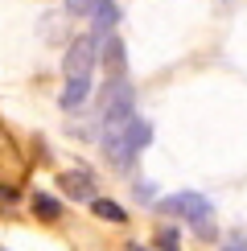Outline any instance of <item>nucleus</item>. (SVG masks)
I'll use <instances>...</instances> for the list:
<instances>
[{
    "instance_id": "f8f14e48",
    "label": "nucleus",
    "mask_w": 247,
    "mask_h": 251,
    "mask_svg": "<svg viewBox=\"0 0 247 251\" xmlns=\"http://www.w3.org/2000/svg\"><path fill=\"white\" fill-rule=\"evenodd\" d=\"M222 251H239V247H222Z\"/></svg>"
},
{
    "instance_id": "20e7f679",
    "label": "nucleus",
    "mask_w": 247,
    "mask_h": 251,
    "mask_svg": "<svg viewBox=\"0 0 247 251\" xmlns=\"http://www.w3.org/2000/svg\"><path fill=\"white\" fill-rule=\"evenodd\" d=\"M132 87L128 78H107L103 87V128H120V124L132 120Z\"/></svg>"
},
{
    "instance_id": "6e6552de",
    "label": "nucleus",
    "mask_w": 247,
    "mask_h": 251,
    "mask_svg": "<svg viewBox=\"0 0 247 251\" xmlns=\"http://www.w3.org/2000/svg\"><path fill=\"white\" fill-rule=\"evenodd\" d=\"M91 210H95L103 223H124V218H128V214H124V206L107 202V198H95V202H91Z\"/></svg>"
},
{
    "instance_id": "f03ea898",
    "label": "nucleus",
    "mask_w": 247,
    "mask_h": 251,
    "mask_svg": "<svg viewBox=\"0 0 247 251\" xmlns=\"http://www.w3.org/2000/svg\"><path fill=\"white\" fill-rule=\"evenodd\" d=\"M95 62H99V41L95 37H74L66 50V62H62V75H66L70 87H91Z\"/></svg>"
},
{
    "instance_id": "7ed1b4c3",
    "label": "nucleus",
    "mask_w": 247,
    "mask_h": 251,
    "mask_svg": "<svg viewBox=\"0 0 247 251\" xmlns=\"http://www.w3.org/2000/svg\"><path fill=\"white\" fill-rule=\"evenodd\" d=\"M161 210H165V214L185 218L190 226H198V235H214V226H210V214H214V210H210V202H206L202 194H194V190H181V194L165 198Z\"/></svg>"
},
{
    "instance_id": "423d86ee",
    "label": "nucleus",
    "mask_w": 247,
    "mask_h": 251,
    "mask_svg": "<svg viewBox=\"0 0 247 251\" xmlns=\"http://www.w3.org/2000/svg\"><path fill=\"white\" fill-rule=\"evenodd\" d=\"M120 21V8L111 4V0H103V4L91 13V29H95V37H111V29H116Z\"/></svg>"
},
{
    "instance_id": "39448f33",
    "label": "nucleus",
    "mask_w": 247,
    "mask_h": 251,
    "mask_svg": "<svg viewBox=\"0 0 247 251\" xmlns=\"http://www.w3.org/2000/svg\"><path fill=\"white\" fill-rule=\"evenodd\" d=\"M58 190L70 194L74 202H95V177L91 173H58Z\"/></svg>"
},
{
    "instance_id": "f257e3e1",
    "label": "nucleus",
    "mask_w": 247,
    "mask_h": 251,
    "mask_svg": "<svg viewBox=\"0 0 247 251\" xmlns=\"http://www.w3.org/2000/svg\"><path fill=\"white\" fill-rule=\"evenodd\" d=\"M148 140H152L148 120H136V116L120 128H103V152L111 165H132L140 149H148Z\"/></svg>"
},
{
    "instance_id": "9b49d317",
    "label": "nucleus",
    "mask_w": 247,
    "mask_h": 251,
    "mask_svg": "<svg viewBox=\"0 0 247 251\" xmlns=\"http://www.w3.org/2000/svg\"><path fill=\"white\" fill-rule=\"evenodd\" d=\"M157 243H161V251H181V243H177V231H173V226H161Z\"/></svg>"
},
{
    "instance_id": "9d476101",
    "label": "nucleus",
    "mask_w": 247,
    "mask_h": 251,
    "mask_svg": "<svg viewBox=\"0 0 247 251\" xmlns=\"http://www.w3.org/2000/svg\"><path fill=\"white\" fill-rule=\"evenodd\" d=\"M99 4H103V0H66V13H74V17H91Z\"/></svg>"
},
{
    "instance_id": "0eeeda50",
    "label": "nucleus",
    "mask_w": 247,
    "mask_h": 251,
    "mask_svg": "<svg viewBox=\"0 0 247 251\" xmlns=\"http://www.w3.org/2000/svg\"><path fill=\"white\" fill-rule=\"evenodd\" d=\"M124 58H128V54H124V41L111 33V37H107V46H103V62H107L111 78H124Z\"/></svg>"
},
{
    "instance_id": "1a4fd4ad",
    "label": "nucleus",
    "mask_w": 247,
    "mask_h": 251,
    "mask_svg": "<svg viewBox=\"0 0 247 251\" xmlns=\"http://www.w3.org/2000/svg\"><path fill=\"white\" fill-rule=\"evenodd\" d=\"M33 210H37V218H46V223H54V218L62 214V206L54 202L49 194H33Z\"/></svg>"
},
{
    "instance_id": "ddd939ff",
    "label": "nucleus",
    "mask_w": 247,
    "mask_h": 251,
    "mask_svg": "<svg viewBox=\"0 0 247 251\" xmlns=\"http://www.w3.org/2000/svg\"><path fill=\"white\" fill-rule=\"evenodd\" d=\"M132 251H144V247H132Z\"/></svg>"
}]
</instances>
